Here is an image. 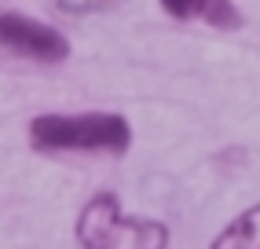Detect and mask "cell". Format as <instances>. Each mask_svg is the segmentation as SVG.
I'll use <instances>...</instances> for the list:
<instances>
[{"label": "cell", "mask_w": 260, "mask_h": 249, "mask_svg": "<svg viewBox=\"0 0 260 249\" xmlns=\"http://www.w3.org/2000/svg\"><path fill=\"white\" fill-rule=\"evenodd\" d=\"M29 147L41 154H125L132 147L128 117L110 110L92 114H37L29 121Z\"/></svg>", "instance_id": "6da1fadb"}, {"label": "cell", "mask_w": 260, "mask_h": 249, "mask_svg": "<svg viewBox=\"0 0 260 249\" xmlns=\"http://www.w3.org/2000/svg\"><path fill=\"white\" fill-rule=\"evenodd\" d=\"M74 235L81 249H169V227L125 212L114 191H99L81 205Z\"/></svg>", "instance_id": "7a4b0ae2"}, {"label": "cell", "mask_w": 260, "mask_h": 249, "mask_svg": "<svg viewBox=\"0 0 260 249\" xmlns=\"http://www.w3.org/2000/svg\"><path fill=\"white\" fill-rule=\"evenodd\" d=\"M0 51L26 63L55 66L70 55V41L41 19H29L22 11H0Z\"/></svg>", "instance_id": "3957f363"}, {"label": "cell", "mask_w": 260, "mask_h": 249, "mask_svg": "<svg viewBox=\"0 0 260 249\" xmlns=\"http://www.w3.org/2000/svg\"><path fill=\"white\" fill-rule=\"evenodd\" d=\"M161 11L176 22H190L198 19L213 29H238L242 26V11L231 0H158Z\"/></svg>", "instance_id": "277c9868"}, {"label": "cell", "mask_w": 260, "mask_h": 249, "mask_svg": "<svg viewBox=\"0 0 260 249\" xmlns=\"http://www.w3.org/2000/svg\"><path fill=\"white\" fill-rule=\"evenodd\" d=\"M209 249H260V205H249L231 224H223Z\"/></svg>", "instance_id": "5b68a950"}, {"label": "cell", "mask_w": 260, "mask_h": 249, "mask_svg": "<svg viewBox=\"0 0 260 249\" xmlns=\"http://www.w3.org/2000/svg\"><path fill=\"white\" fill-rule=\"evenodd\" d=\"M121 4V0H55V8L62 15H95V11H107Z\"/></svg>", "instance_id": "8992f818"}]
</instances>
